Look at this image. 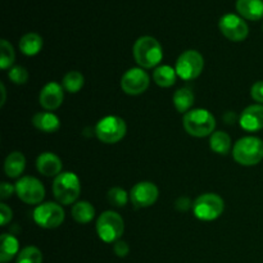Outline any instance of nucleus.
<instances>
[{"mask_svg": "<svg viewBox=\"0 0 263 263\" xmlns=\"http://www.w3.org/2000/svg\"><path fill=\"white\" fill-rule=\"evenodd\" d=\"M236 10L243 18L258 21L263 18V0H238Z\"/></svg>", "mask_w": 263, "mask_h": 263, "instance_id": "nucleus-17", "label": "nucleus"}, {"mask_svg": "<svg viewBox=\"0 0 263 263\" xmlns=\"http://www.w3.org/2000/svg\"><path fill=\"white\" fill-rule=\"evenodd\" d=\"M14 59L15 53L12 44L3 39V40L0 41V67H2L3 69L9 68V67L14 63Z\"/></svg>", "mask_w": 263, "mask_h": 263, "instance_id": "nucleus-28", "label": "nucleus"}, {"mask_svg": "<svg viewBox=\"0 0 263 263\" xmlns=\"http://www.w3.org/2000/svg\"><path fill=\"white\" fill-rule=\"evenodd\" d=\"M218 26L222 35L231 41L246 40L249 33V27L246 21L234 13L222 15Z\"/></svg>", "mask_w": 263, "mask_h": 263, "instance_id": "nucleus-11", "label": "nucleus"}, {"mask_svg": "<svg viewBox=\"0 0 263 263\" xmlns=\"http://www.w3.org/2000/svg\"><path fill=\"white\" fill-rule=\"evenodd\" d=\"M8 77L10 79V81L15 85H23L27 82L28 80V72L25 67L22 66H15L10 68V71L8 72Z\"/></svg>", "mask_w": 263, "mask_h": 263, "instance_id": "nucleus-30", "label": "nucleus"}, {"mask_svg": "<svg viewBox=\"0 0 263 263\" xmlns=\"http://www.w3.org/2000/svg\"><path fill=\"white\" fill-rule=\"evenodd\" d=\"M0 86H2V94H3V99H2V107H3V105H4V103H5V95H7V92H5L4 84H2Z\"/></svg>", "mask_w": 263, "mask_h": 263, "instance_id": "nucleus-36", "label": "nucleus"}, {"mask_svg": "<svg viewBox=\"0 0 263 263\" xmlns=\"http://www.w3.org/2000/svg\"><path fill=\"white\" fill-rule=\"evenodd\" d=\"M15 263H43V253L33 246L26 247L20 251Z\"/></svg>", "mask_w": 263, "mask_h": 263, "instance_id": "nucleus-27", "label": "nucleus"}, {"mask_svg": "<svg viewBox=\"0 0 263 263\" xmlns=\"http://www.w3.org/2000/svg\"><path fill=\"white\" fill-rule=\"evenodd\" d=\"M251 95L258 104H263V81H257L252 86Z\"/></svg>", "mask_w": 263, "mask_h": 263, "instance_id": "nucleus-32", "label": "nucleus"}, {"mask_svg": "<svg viewBox=\"0 0 263 263\" xmlns=\"http://www.w3.org/2000/svg\"><path fill=\"white\" fill-rule=\"evenodd\" d=\"M149 76L143 68H130L121 79V89L128 95H140L149 87Z\"/></svg>", "mask_w": 263, "mask_h": 263, "instance_id": "nucleus-12", "label": "nucleus"}, {"mask_svg": "<svg viewBox=\"0 0 263 263\" xmlns=\"http://www.w3.org/2000/svg\"><path fill=\"white\" fill-rule=\"evenodd\" d=\"M158 195V187L153 182L141 181L131 189L130 199L136 208H146L157 202Z\"/></svg>", "mask_w": 263, "mask_h": 263, "instance_id": "nucleus-13", "label": "nucleus"}, {"mask_svg": "<svg viewBox=\"0 0 263 263\" xmlns=\"http://www.w3.org/2000/svg\"><path fill=\"white\" fill-rule=\"evenodd\" d=\"M14 192H15V186H13V185L8 184V182L5 181L0 184V198H2L3 200L12 197V194Z\"/></svg>", "mask_w": 263, "mask_h": 263, "instance_id": "nucleus-34", "label": "nucleus"}, {"mask_svg": "<svg viewBox=\"0 0 263 263\" xmlns=\"http://www.w3.org/2000/svg\"><path fill=\"white\" fill-rule=\"evenodd\" d=\"M182 125L189 135L194 138H205L215 133L216 120L210 110L195 108L185 113L182 118Z\"/></svg>", "mask_w": 263, "mask_h": 263, "instance_id": "nucleus-2", "label": "nucleus"}, {"mask_svg": "<svg viewBox=\"0 0 263 263\" xmlns=\"http://www.w3.org/2000/svg\"><path fill=\"white\" fill-rule=\"evenodd\" d=\"M63 89L71 94H76L82 89L85 84V77L81 72L79 71H69L66 76L63 77Z\"/></svg>", "mask_w": 263, "mask_h": 263, "instance_id": "nucleus-26", "label": "nucleus"}, {"mask_svg": "<svg viewBox=\"0 0 263 263\" xmlns=\"http://www.w3.org/2000/svg\"><path fill=\"white\" fill-rule=\"evenodd\" d=\"M210 145L215 153L225 156L231 149V138L223 131H216L211 135Z\"/></svg>", "mask_w": 263, "mask_h": 263, "instance_id": "nucleus-25", "label": "nucleus"}, {"mask_svg": "<svg viewBox=\"0 0 263 263\" xmlns=\"http://www.w3.org/2000/svg\"><path fill=\"white\" fill-rule=\"evenodd\" d=\"M43 48V37L39 33L30 32L26 33L20 40V50L25 55L32 57L36 55Z\"/></svg>", "mask_w": 263, "mask_h": 263, "instance_id": "nucleus-21", "label": "nucleus"}, {"mask_svg": "<svg viewBox=\"0 0 263 263\" xmlns=\"http://www.w3.org/2000/svg\"><path fill=\"white\" fill-rule=\"evenodd\" d=\"M33 221L40 228L57 229L63 223L64 211L58 203H43L33 211Z\"/></svg>", "mask_w": 263, "mask_h": 263, "instance_id": "nucleus-10", "label": "nucleus"}, {"mask_svg": "<svg viewBox=\"0 0 263 263\" xmlns=\"http://www.w3.org/2000/svg\"><path fill=\"white\" fill-rule=\"evenodd\" d=\"M26 168V158L21 152H13L4 162V171L10 179H17Z\"/></svg>", "mask_w": 263, "mask_h": 263, "instance_id": "nucleus-19", "label": "nucleus"}, {"mask_svg": "<svg viewBox=\"0 0 263 263\" xmlns=\"http://www.w3.org/2000/svg\"><path fill=\"white\" fill-rule=\"evenodd\" d=\"M134 58L141 68H154L161 63L163 50L157 39L152 36H141L135 41L133 48Z\"/></svg>", "mask_w": 263, "mask_h": 263, "instance_id": "nucleus-1", "label": "nucleus"}, {"mask_svg": "<svg viewBox=\"0 0 263 263\" xmlns=\"http://www.w3.org/2000/svg\"><path fill=\"white\" fill-rule=\"evenodd\" d=\"M204 68V59L197 50H186L177 58L176 69L177 76L181 80L189 81L200 76Z\"/></svg>", "mask_w": 263, "mask_h": 263, "instance_id": "nucleus-8", "label": "nucleus"}, {"mask_svg": "<svg viewBox=\"0 0 263 263\" xmlns=\"http://www.w3.org/2000/svg\"><path fill=\"white\" fill-rule=\"evenodd\" d=\"M175 207L179 211H187L190 207H193V203L187 198H180L176 204H175Z\"/></svg>", "mask_w": 263, "mask_h": 263, "instance_id": "nucleus-35", "label": "nucleus"}, {"mask_svg": "<svg viewBox=\"0 0 263 263\" xmlns=\"http://www.w3.org/2000/svg\"><path fill=\"white\" fill-rule=\"evenodd\" d=\"M194 104V94L189 87H181L174 94V105L180 113H187Z\"/></svg>", "mask_w": 263, "mask_h": 263, "instance_id": "nucleus-24", "label": "nucleus"}, {"mask_svg": "<svg viewBox=\"0 0 263 263\" xmlns=\"http://www.w3.org/2000/svg\"><path fill=\"white\" fill-rule=\"evenodd\" d=\"M80 192H81L80 180L73 172H62L54 180V197L61 204L68 205L76 202L80 197Z\"/></svg>", "mask_w": 263, "mask_h": 263, "instance_id": "nucleus-4", "label": "nucleus"}, {"mask_svg": "<svg viewBox=\"0 0 263 263\" xmlns=\"http://www.w3.org/2000/svg\"><path fill=\"white\" fill-rule=\"evenodd\" d=\"M36 167L37 171L44 176H58L62 171V161L58 156L50 152L40 154L36 159Z\"/></svg>", "mask_w": 263, "mask_h": 263, "instance_id": "nucleus-16", "label": "nucleus"}, {"mask_svg": "<svg viewBox=\"0 0 263 263\" xmlns=\"http://www.w3.org/2000/svg\"><path fill=\"white\" fill-rule=\"evenodd\" d=\"M32 123L37 130L43 131V133L50 134L54 133L59 128L61 122H59V118L57 117L54 113L50 112H39L33 116Z\"/></svg>", "mask_w": 263, "mask_h": 263, "instance_id": "nucleus-20", "label": "nucleus"}, {"mask_svg": "<svg viewBox=\"0 0 263 263\" xmlns=\"http://www.w3.org/2000/svg\"><path fill=\"white\" fill-rule=\"evenodd\" d=\"M127 131L126 122L118 116H107L95 126V135L102 143L116 144L122 140Z\"/></svg>", "mask_w": 263, "mask_h": 263, "instance_id": "nucleus-7", "label": "nucleus"}, {"mask_svg": "<svg viewBox=\"0 0 263 263\" xmlns=\"http://www.w3.org/2000/svg\"><path fill=\"white\" fill-rule=\"evenodd\" d=\"M72 217L79 223H89L95 216V208L87 200L76 202L72 207Z\"/></svg>", "mask_w": 263, "mask_h": 263, "instance_id": "nucleus-22", "label": "nucleus"}, {"mask_svg": "<svg viewBox=\"0 0 263 263\" xmlns=\"http://www.w3.org/2000/svg\"><path fill=\"white\" fill-rule=\"evenodd\" d=\"M176 69L167 64L157 67L153 72L154 82L161 87H171L176 82Z\"/></svg>", "mask_w": 263, "mask_h": 263, "instance_id": "nucleus-23", "label": "nucleus"}, {"mask_svg": "<svg viewBox=\"0 0 263 263\" xmlns=\"http://www.w3.org/2000/svg\"><path fill=\"white\" fill-rule=\"evenodd\" d=\"M14 186L17 197L26 204H39L45 197V187L36 177H21Z\"/></svg>", "mask_w": 263, "mask_h": 263, "instance_id": "nucleus-9", "label": "nucleus"}, {"mask_svg": "<svg viewBox=\"0 0 263 263\" xmlns=\"http://www.w3.org/2000/svg\"><path fill=\"white\" fill-rule=\"evenodd\" d=\"M64 99V92L62 85L58 82H49L40 91L39 102L41 107L46 110H55L62 105Z\"/></svg>", "mask_w": 263, "mask_h": 263, "instance_id": "nucleus-14", "label": "nucleus"}, {"mask_svg": "<svg viewBox=\"0 0 263 263\" xmlns=\"http://www.w3.org/2000/svg\"><path fill=\"white\" fill-rule=\"evenodd\" d=\"M107 199L109 202V204L115 205V207H125L128 202V194L126 190H123L122 187H112L109 189L107 194Z\"/></svg>", "mask_w": 263, "mask_h": 263, "instance_id": "nucleus-29", "label": "nucleus"}, {"mask_svg": "<svg viewBox=\"0 0 263 263\" xmlns=\"http://www.w3.org/2000/svg\"><path fill=\"white\" fill-rule=\"evenodd\" d=\"M241 128L249 133L263 128V104H253L247 107L239 118Z\"/></svg>", "mask_w": 263, "mask_h": 263, "instance_id": "nucleus-15", "label": "nucleus"}, {"mask_svg": "<svg viewBox=\"0 0 263 263\" xmlns=\"http://www.w3.org/2000/svg\"><path fill=\"white\" fill-rule=\"evenodd\" d=\"M113 252L116 253V256L120 257V258H125L126 256L130 252V247L126 243L125 240H118L116 241L115 246H113Z\"/></svg>", "mask_w": 263, "mask_h": 263, "instance_id": "nucleus-31", "label": "nucleus"}, {"mask_svg": "<svg viewBox=\"0 0 263 263\" xmlns=\"http://www.w3.org/2000/svg\"><path fill=\"white\" fill-rule=\"evenodd\" d=\"M125 231L123 218L115 211H105L97 221V233L104 243H116Z\"/></svg>", "mask_w": 263, "mask_h": 263, "instance_id": "nucleus-5", "label": "nucleus"}, {"mask_svg": "<svg viewBox=\"0 0 263 263\" xmlns=\"http://www.w3.org/2000/svg\"><path fill=\"white\" fill-rule=\"evenodd\" d=\"M0 262L8 263L20 253V243L17 238L10 234H3L0 236Z\"/></svg>", "mask_w": 263, "mask_h": 263, "instance_id": "nucleus-18", "label": "nucleus"}, {"mask_svg": "<svg viewBox=\"0 0 263 263\" xmlns=\"http://www.w3.org/2000/svg\"><path fill=\"white\" fill-rule=\"evenodd\" d=\"M225 210L223 199L217 194L207 193L202 194L193 203L194 216L200 221H213L220 217Z\"/></svg>", "mask_w": 263, "mask_h": 263, "instance_id": "nucleus-6", "label": "nucleus"}, {"mask_svg": "<svg viewBox=\"0 0 263 263\" xmlns=\"http://www.w3.org/2000/svg\"><path fill=\"white\" fill-rule=\"evenodd\" d=\"M0 217H2V226H5L13 217V212L5 203H0Z\"/></svg>", "mask_w": 263, "mask_h": 263, "instance_id": "nucleus-33", "label": "nucleus"}, {"mask_svg": "<svg viewBox=\"0 0 263 263\" xmlns=\"http://www.w3.org/2000/svg\"><path fill=\"white\" fill-rule=\"evenodd\" d=\"M233 157L241 166H256L263 159V140L257 136H246L236 141Z\"/></svg>", "mask_w": 263, "mask_h": 263, "instance_id": "nucleus-3", "label": "nucleus"}]
</instances>
